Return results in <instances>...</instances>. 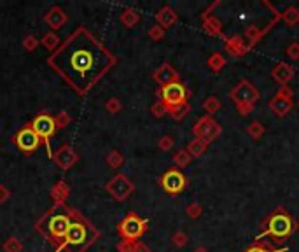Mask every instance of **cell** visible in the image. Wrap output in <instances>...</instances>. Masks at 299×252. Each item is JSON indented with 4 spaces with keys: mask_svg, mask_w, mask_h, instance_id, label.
<instances>
[{
    "mask_svg": "<svg viewBox=\"0 0 299 252\" xmlns=\"http://www.w3.org/2000/svg\"><path fill=\"white\" fill-rule=\"evenodd\" d=\"M282 18H283V21H285L289 26L298 25V23H299V11H298V7H294V5L287 7L285 11H283Z\"/></svg>",
    "mask_w": 299,
    "mask_h": 252,
    "instance_id": "21",
    "label": "cell"
},
{
    "mask_svg": "<svg viewBox=\"0 0 299 252\" xmlns=\"http://www.w3.org/2000/svg\"><path fill=\"white\" fill-rule=\"evenodd\" d=\"M56 126H58L56 125V121H54L51 116H47V114H41V116H37L32 123V130L39 135V139H42V142H46L47 151L49 152H51L49 140L54 135V131H56Z\"/></svg>",
    "mask_w": 299,
    "mask_h": 252,
    "instance_id": "9",
    "label": "cell"
},
{
    "mask_svg": "<svg viewBox=\"0 0 299 252\" xmlns=\"http://www.w3.org/2000/svg\"><path fill=\"white\" fill-rule=\"evenodd\" d=\"M44 44H46V47L53 49V47H56V44H58V37H54L53 34L46 35V37H44Z\"/></svg>",
    "mask_w": 299,
    "mask_h": 252,
    "instance_id": "36",
    "label": "cell"
},
{
    "mask_svg": "<svg viewBox=\"0 0 299 252\" xmlns=\"http://www.w3.org/2000/svg\"><path fill=\"white\" fill-rule=\"evenodd\" d=\"M203 109L207 110V114L212 118L214 114L217 112V110L220 109V100L217 97H208L207 100L203 102Z\"/></svg>",
    "mask_w": 299,
    "mask_h": 252,
    "instance_id": "25",
    "label": "cell"
},
{
    "mask_svg": "<svg viewBox=\"0 0 299 252\" xmlns=\"http://www.w3.org/2000/svg\"><path fill=\"white\" fill-rule=\"evenodd\" d=\"M56 161H58L60 167L68 168V167H70V165L75 161V154H74V151H72L70 147H63L62 151L58 152V156H56Z\"/></svg>",
    "mask_w": 299,
    "mask_h": 252,
    "instance_id": "19",
    "label": "cell"
},
{
    "mask_svg": "<svg viewBox=\"0 0 299 252\" xmlns=\"http://www.w3.org/2000/svg\"><path fill=\"white\" fill-rule=\"evenodd\" d=\"M194 252H208V251H207V249H203V247H199V249H196Z\"/></svg>",
    "mask_w": 299,
    "mask_h": 252,
    "instance_id": "41",
    "label": "cell"
},
{
    "mask_svg": "<svg viewBox=\"0 0 299 252\" xmlns=\"http://www.w3.org/2000/svg\"><path fill=\"white\" fill-rule=\"evenodd\" d=\"M161 186L166 193L170 194H179L186 188V177L180 170H168V172L163 175Z\"/></svg>",
    "mask_w": 299,
    "mask_h": 252,
    "instance_id": "11",
    "label": "cell"
},
{
    "mask_svg": "<svg viewBox=\"0 0 299 252\" xmlns=\"http://www.w3.org/2000/svg\"><path fill=\"white\" fill-rule=\"evenodd\" d=\"M268 105H270L271 112H273L275 116H278V118L287 116V114L292 110V107H294V102H292V89L287 88V86L280 88L278 93L271 98Z\"/></svg>",
    "mask_w": 299,
    "mask_h": 252,
    "instance_id": "8",
    "label": "cell"
},
{
    "mask_svg": "<svg viewBox=\"0 0 299 252\" xmlns=\"http://www.w3.org/2000/svg\"><path fill=\"white\" fill-rule=\"evenodd\" d=\"M264 131H266L264 125H262V123H259V121H252L249 126H247V133H249L254 140L261 139L262 135H264Z\"/></svg>",
    "mask_w": 299,
    "mask_h": 252,
    "instance_id": "24",
    "label": "cell"
},
{
    "mask_svg": "<svg viewBox=\"0 0 299 252\" xmlns=\"http://www.w3.org/2000/svg\"><path fill=\"white\" fill-rule=\"evenodd\" d=\"M262 34H264V30H259L257 26H249V30H247V39H249V47L250 46H254L256 42L259 41V39L262 37Z\"/></svg>",
    "mask_w": 299,
    "mask_h": 252,
    "instance_id": "27",
    "label": "cell"
},
{
    "mask_svg": "<svg viewBox=\"0 0 299 252\" xmlns=\"http://www.w3.org/2000/svg\"><path fill=\"white\" fill-rule=\"evenodd\" d=\"M298 107H299V100H298Z\"/></svg>",
    "mask_w": 299,
    "mask_h": 252,
    "instance_id": "42",
    "label": "cell"
},
{
    "mask_svg": "<svg viewBox=\"0 0 299 252\" xmlns=\"http://www.w3.org/2000/svg\"><path fill=\"white\" fill-rule=\"evenodd\" d=\"M72 212L66 209H54L51 210L46 217L42 219L39 224V230L42 231V235H46L47 240H51L53 244L62 245L68 228L72 224Z\"/></svg>",
    "mask_w": 299,
    "mask_h": 252,
    "instance_id": "2",
    "label": "cell"
},
{
    "mask_svg": "<svg viewBox=\"0 0 299 252\" xmlns=\"http://www.w3.org/2000/svg\"><path fill=\"white\" fill-rule=\"evenodd\" d=\"M14 140H16V146L25 152L35 151V149L41 146V139H39V135L35 133L32 128H23V130L16 135V139Z\"/></svg>",
    "mask_w": 299,
    "mask_h": 252,
    "instance_id": "12",
    "label": "cell"
},
{
    "mask_svg": "<svg viewBox=\"0 0 299 252\" xmlns=\"http://www.w3.org/2000/svg\"><path fill=\"white\" fill-rule=\"evenodd\" d=\"M107 107H108V110H116L117 107H119V105H117V102H108Z\"/></svg>",
    "mask_w": 299,
    "mask_h": 252,
    "instance_id": "40",
    "label": "cell"
},
{
    "mask_svg": "<svg viewBox=\"0 0 299 252\" xmlns=\"http://www.w3.org/2000/svg\"><path fill=\"white\" fill-rule=\"evenodd\" d=\"M137 20H138V16H137L135 13H133V11H128V13H125V16H123V21H125V23H126L128 26H131Z\"/></svg>",
    "mask_w": 299,
    "mask_h": 252,
    "instance_id": "35",
    "label": "cell"
},
{
    "mask_svg": "<svg viewBox=\"0 0 299 252\" xmlns=\"http://www.w3.org/2000/svg\"><path fill=\"white\" fill-rule=\"evenodd\" d=\"M208 67L212 68L214 72H219L226 67V58L222 55H212L208 58Z\"/></svg>",
    "mask_w": 299,
    "mask_h": 252,
    "instance_id": "26",
    "label": "cell"
},
{
    "mask_svg": "<svg viewBox=\"0 0 299 252\" xmlns=\"http://www.w3.org/2000/svg\"><path fill=\"white\" fill-rule=\"evenodd\" d=\"M49 65L79 95H84L112 67L114 56L81 26L51 56Z\"/></svg>",
    "mask_w": 299,
    "mask_h": 252,
    "instance_id": "1",
    "label": "cell"
},
{
    "mask_svg": "<svg viewBox=\"0 0 299 252\" xmlns=\"http://www.w3.org/2000/svg\"><path fill=\"white\" fill-rule=\"evenodd\" d=\"M229 97L236 105H256V102L261 98V95H259V91L250 81H241V83L236 84V88H233Z\"/></svg>",
    "mask_w": 299,
    "mask_h": 252,
    "instance_id": "6",
    "label": "cell"
},
{
    "mask_svg": "<svg viewBox=\"0 0 299 252\" xmlns=\"http://www.w3.org/2000/svg\"><path fill=\"white\" fill-rule=\"evenodd\" d=\"M201 214H203V209H201L199 203H191V205L187 207V215H189V217L198 219Z\"/></svg>",
    "mask_w": 299,
    "mask_h": 252,
    "instance_id": "30",
    "label": "cell"
},
{
    "mask_svg": "<svg viewBox=\"0 0 299 252\" xmlns=\"http://www.w3.org/2000/svg\"><path fill=\"white\" fill-rule=\"evenodd\" d=\"M171 240H173V244L177 245V247H184V245L187 244V235L186 233H182V231H177Z\"/></svg>",
    "mask_w": 299,
    "mask_h": 252,
    "instance_id": "31",
    "label": "cell"
},
{
    "mask_svg": "<svg viewBox=\"0 0 299 252\" xmlns=\"http://www.w3.org/2000/svg\"><path fill=\"white\" fill-rule=\"evenodd\" d=\"M177 72L173 70V68L168 65V63H163L161 67L156 70V74H154V79H156V83L161 84V88L163 86H166V84H171L177 81Z\"/></svg>",
    "mask_w": 299,
    "mask_h": 252,
    "instance_id": "15",
    "label": "cell"
},
{
    "mask_svg": "<svg viewBox=\"0 0 299 252\" xmlns=\"http://www.w3.org/2000/svg\"><path fill=\"white\" fill-rule=\"evenodd\" d=\"M285 55L291 60H299V42H292L285 49Z\"/></svg>",
    "mask_w": 299,
    "mask_h": 252,
    "instance_id": "29",
    "label": "cell"
},
{
    "mask_svg": "<svg viewBox=\"0 0 299 252\" xmlns=\"http://www.w3.org/2000/svg\"><path fill=\"white\" fill-rule=\"evenodd\" d=\"M294 230H296L294 219L280 210V212H275L273 215H270V219L266 221L264 235H270L277 240H285L294 233Z\"/></svg>",
    "mask_w": 299,
    "mask_h": 252,
    "instance_id": "4",
    "label": "cell"
},
{
    "mask_svg": "<svg viewBox=\"0 0 299 252\" xmlns=\"http://www.w3.org/2000/svg\"><path fill=\"white\" fill-rule=\"evenodd\" d=\"M165 112H168V109H166V105L163 104V102H158V104L152 107V114L154 116H158V118H161Z\"/></svg>",
    "mask_w": 299,
    "mask_h": 252,
    "instance_id": "32",
    "label": "cell"
},
{
    "mask_svg": "<svg viewBox=\"0 0 299 252\" xmlns=\"http://www.w3.org/2000/svg\"><path fill=\"white\" fill-rule=\"evenodd\" d=\"M203 26L210 35H217V37L222 35V25H220V21L215 16H205Z\"/></svg>",
    "mask_w": 299,
    "mask_h": 252,
    "instance_id": "18",
    "label": "cell"
},
{
    "mask_svg": "<svg viewBox=\"0 0 299 252\" xmlns=\"http://www.w3.org/2000/svg\"><path fill=\"white\" fill-rule=\"evenodd\" d=\"M268 252H270V251H268Z\"/></svg>",
    "mask_w": 299,
    "mask_h": 252,
    "instance_id": "43",
    "label": "cell"
},
{
    "mask_svg": "<svg viewBox=\"0 0 299 252\" xmlns=\"http://www.w3.org/2000/svg\"><path fill=\"white\" fill-rule=\"evenodd\" d=\"M121 235L126 242H133L142 236V233L146 231V221L140 217H137L135 214H129L128 217L121 223Z\"/></svg>",
    "mask_w": 299,
    "mask_h": 252,
    "instance_id": "10",
    "label": "cell"
},
{
    "mask_svg": "<svg viewBox=\"0 0 299 252\" xmlns=\"http://www.w3.org/2000/svg\"><path fill=\"white\" fill-rule=\"evenodd\" d=\"M226 47H228L229 53H231L233 56H236V58H240L241 55H245L247 51H249V46H245V42H243V39H241L240 35H235V37L228 39V41H226Z\"/></svg>",
    "mask_w": 299,
    "mask_h": 252,
    "instance_id": "16",
    "label": "cell"
},
{
    "mask_svg": "<svg viewBox=\"0 0 299 252\" xmlns=\"http://www.w3.org/2000/svg\"><path fill=\"white\" fill-rule=\"evenodd\" d=\"M108 191H110L117 200H125V198L133 191V186L126 177L117 175L112 181V184H108Z\"/></svg>",
    "mask_w": 299,
    "mask_h": 252,
    "instance_id": "13",
    "label": "cell"
},
{
    "mask_svg": "<svg viewBox=\"0 0 299 252\" xmlns=\"http://www.w3.org/2000/svg\"><path fill=\"white\" fill-rule=\"evenodd\" d=\"M173 161L177 167H187V165L191 163V156H189L187 151H179L173 156Z\"/></svg>",
    "mask_w": 299,
    "mask_h": 252,
    "instance_id": "28",
    "label": "cell"
},
{
    "mask_svg": "<svg viewBox=\"0 0 299 252\" xmlns=\"http://www.w3.org/2000/svg\"><path fill=\"white\" fill-rule=\"evenodd\" d=\"M207 144L203 142V140H199V139H194L189 142V146H187L186 151L189 152V156L191 158H199V156H203L205 151H207Z\"/></svg>",
    "mask_w": 299,
    "mask_h": 252,
    "instance_id": "20",
    "label": "cell"
},
{
    "mask_svg": "<svg viewBox=\"0 0 299 252\" xmlns=\"http://www.w3.org/2000/svg\"><path fill=\"white\" fill-rule=\"evenodd\" d=\"M159 97H161L163 104L166 105V109H170V107H177V105L186 104L187 102V89L182 83L175 81V83L163 86L161 91H159Z\"/></svg>",
    "mask_w": 299,
    "mask_h": 252,
    "instance_id": "5",
    "label": "cell"
},
{
    "mask_svg": "<svg viewBox=\"0 0 299 252\" xmlns=\"http://www.w3.org/2000/svg\"><path fill=\"white\" fill-rule=\"evenodd\" d=\"M189 110H191V105L186 102V104L177 105V107H170V109H168V112H170V116L175 119V121H180L182 118H186Z\"/></svg>",
    "mask_w": 299,
    "mask_h": 252,
    "instance_id": "22",
    "label": "cell"
},
{
    "mask_svg": "<svg viewBox=\"0 0 299 252\" xmlns=\"http://www.w3.org/2000/svg\"><path fill=\"white\" fill-rule=\"evenodd\" d=\"M63 21H65V14H63L58 7L53 9V11L47 14V23H49L53 28H60V26L63 25Z\"/></svg>",
    "mask_w": 299,
    "mask_h": 252,
    "instance_id": "23",
    "label": "cell"
},
{
    "mask_svg": "<svg viewBox=\"0 0 299 252\" xmlns=\"http://www.w3.org/2000/svg\"><path fill=\"white\" fill-rule=\"evenodd\" d=\"M236 109H238V114H240V116H247V114L252 112L254 105H236Z\"/></svg>",
    "mask_w": 299,
    "mask_h": 252,
    "instance_id": "37",
    "label": "cell"
},
{
    "mask_svg": "<svg viewBox=\"0 0 299 252\" xmlns=\"http://www.w3.org/2000/svg\"><path fill=\"white\" fill-rule=\"evenodd\" d=\"M158 21H159V25H161L163 30L170 28L175 21H177V14H175V11H171L170 7H165V9H161V11H159Z\"/></svg>",
    "mask_w": 299,
    "mask_h": 252,
    "instance_id": "17",
    "label": "cell"
},
{
    "mask_svg": "<svg viewBox=\"0 0 299 252\" xmlns=\"http://www.w3.org/2000/svg\"><path fill=\"white\" fill-rule=\"evenodd\" d=\"M96 236V231L91 226L81 219L72 221L70 228L66 231L63 245H65L66 252H83L87 245L91 244Z\"/></svg>",
    "mask_w": 299,
    "mask_h": 252,
    "instance_id": "3",
    "label": "cell"
},
{
    "mask_svg": "<svg viewBox=\"0 0 299 252\" xmlns=\"http://www.w3.org/2000/svg\"><path fill=\"white\" fill-rule=\"evenodd\" d=\"M245 252H268V251H266L262 245H252V247H249Z\"/></svg>",
    "mask_w": 299,
    "mask_h": 252,
    "instance_id": "38",
    "label": "cell"
},
{
    "mask_svg": "<svg viewBox=\"0 0 299 252\" xmlns=\"http://www.w3.org/2000/svg\"><path fill=\"white\" fill-rule=\"evenodd\" d=\"M159 147H161L163 151H170L171 147H173V139H171V137H163V139L159 140Z\"/></svg>",
    "mask_w": 299,
    "mask_h": 252,
    "instance_id": "33",
    "label": "cell"
},
{
    "mask_svg": "<svg viewBox=\"0 0 299 252\" xmlns=\"http://www.w3.org/2000/svg\"><path fill=\"white\" fill-rule=\"evenodd\" d=\"M135 252H149V249L146 247V245H137V247H135Z\"/></svg>",
    "mask_w": 299,
    "mask_h": 252,
    "instance_id": "39",
    "label": "cell"
},
{
    "mask_svg": "<svg viewBox=\"0 0 299 252\" xmlns=\"http://www.w3.org/2000/svg\"><path fill=\"white\" fill-rule=\"evenodd\" d=\"M271 76H273V79L283 88V86H287V84L292 81V77H294V68H292L291 65H287L285 62H280L278 65L271 70Z\"/></svg>",
    "mask_w": 299,
    "mask_h": 252,
    "instance_id": "14",
    "label": "cell"
},
{
    "mask_svg": "<svg viewBox=\"0 0 299 252\" xmlns=\"http://www.w3.org/2000/svg\"><path fill=\"white\" fill-rule=\"evenodd\" d=\"M192 133L196 135V139L203 140V142L208 146V144L214 142V140H215L217 137L222 133V128H220L219 123L214 121L210 116H205V118H201L194 125V128H192Z\"/></svg>",
    "mask_w": 299,
    "mask_h": 252,
    "instance_id": "7",
    "label": "cell"
},
{
    "mask_svg": "<svg viewBox=\"0 0 299 252\" xmlns=\"http://www.w3.org/2000/svg\"><path fill=\"white\" fill-rule=\"evenodd\" d=\"M149 35H150V39H154V41H159V39H163V35H165V30H163L161 26H152Z\"/></svg>",
    "mask_w": 299,
    "mask_h": 252,
    "instance_id": "34",
    "label": "cell"
}]
</instances>
